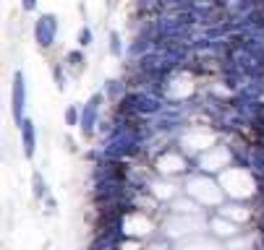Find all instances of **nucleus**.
Instances as JSON below:
<instances>
[{"label": "nucleus", "instance_id": "f03ea898", "mask_svg": "<svg viewBox=\"0 0 264 250\" xmlns=\"http://www.w3.org/2000/svg\"><path fill=\"white\" fill-rule=\"evenodd\" d=\"M55 32H58V24H55V16H42L37 21L34 26V34H37V42L42 44V47H50L52 42H55Z\"/></svg>", "mask_w": 264, "mask_h": 250}, {"label": "nucleus", "instance_id": "1a4fd4ad", "mask_svg": "<svg viewBox=\"0 0 264 250\" xmlns=\"http://www.w3.org/2000/svg\"><path fill=\"white\" fill-rule=\"evenodd\" d=\"M68 60H71V63H81V55H79V52H71Z\"/></svg>", "mask_w": 264, "mask_h": 250}, {"label": "nucleus", "instance_id": "7ed1b4c3", "mask_svg": "<svg viewBox=\"0 0 264 250\" xmlns=\"http://www.w3.org/2000/svg\"><path fill=\"white\" fill-rule=\"evenodd\" d=\"M21 138H24L26 156H32L34 154V125H32V120H24V125H21Z\"/></svg>", "mask_w": 264, "mask_h": 250}, {"label": "nucleus", "instance_id": "6e6552de", "mask_svg": "<svg viewBox=\"0 0 264 250\" xmlns=\"http://www.w3.org/2000/svg\"><path fill=\"white\" fill-rule=\"evenodd\" d=\"M37 5V0H24V11H32Z\"/></svg>", "mask_w": 264, "mask_h": 250}, {"label": "nucleus", "instance_id": "0eeeda50", "mask_svg": "<svg viewBox=\"0 0 264 250\" xmlns=\"http://www.w3.org/2000/svg\"><path fill=\"white\" fill-rule=\"evenodd\" d=\"M112 52H120V39H118V34H112Z\"/></svg>", "mask_w": 264, "mask_h": 250}, {"label": "nucleus", "instance_id": "f257e3e1", "mask_svg": "<svg viewBox=\"0 0 264 250\" xmlns=\"http://www.w3.org/2000/svg\"><path fill=\"white\" fill-rule=\"evenodd\" d=\"M13 117H16L19 125H24V104H26V86H24V73H16L13 76Z\"/></svg>", "mask_w": 264, "mask_h": 250}, {"label": "nucleus", "instance_id": "20e7f679", "mask_svg": "<svg viewBox=\"0 0 264 250\" xmlns=\"http://www.w3.org/2000/svg\"><path fill=\"white\" fill-rule=\"evenodd\" d=\"M97 102H100V96H94V99L87 104V110H84V120H81V128H84V133L92 131V123H94V115H97Z\"/></svg>", "mask_w": 264, "mask_h": 250}, {"label": "nucleus", "instance_id": "39448f33", "mask_svg": "<svg viewBox=\"0 0 264 250\" xmlns=\"http://www.w3.org/2000/svg\"><path fill=\"white\" fill-rule=\"evenodd\" d=\"M79 44H81V47L92 44V32H89V29H81V34H79Z\"/></svg>", "mask_w": 264, "mask_h": 250}, {"label": "nucleus", "instance_id": "423d86ee", "mask_svg": "<svg viewBox=\"0 0 264 250\" xmlns=\"http://www.w3.org/2000/svg\"><path fill=\"white\" fill-rule=\"evenodd\" d=\"M34 193H37V195L44 193V188H42V175H40V172H34Z\"/></svg>", "mask_w": 264, "mask_h": 250}]
</instances>
